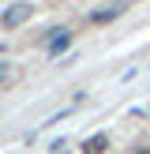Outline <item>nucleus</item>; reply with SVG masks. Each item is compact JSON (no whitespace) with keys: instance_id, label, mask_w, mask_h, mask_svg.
<instances>
[{"instance_id":"f257e3e1","label":"nucleus","mask_w":150,"mask_h":154,"mask_svg":"<svg viewBox=\"0 0 150 154\" xmlns=\"http://www.w3.org/2000/svg\"><path fill=\"white\" fill-rule=\"evenodd\" d=\"M34 19V4L30 0H15V4H8L4 11H0V26L4 30H15V26H22V23H30Z\"/></svg>"},{"instance_id":"f03ea898","label":"nucleus","mask_w":150,"mask_h":154,"mask_svg":"<svg viewBox=\"0 0 150 154\" xmlns=\"http://www.w3.org/2000/svg\"><path fill=\"white\" fill-rule=\"evenodd\" d=\"M120 15H124V4H109V8H98V11L90 15V23H98V26H105V23L120 19Z\"/></svg>"},{"instance_id":"7ed1b4c3","label":"nucleus","mask_w":150,"mask_h":154,"mask_svg":"<svg viewBox=\"0 0 150 154\" xmlns=\"http://www.w3.org/2000/svg\"><path fill=\"white\" fill-rule=\"evenodd\" d=\"M105 150H109V139H105L101 132H98V135H90V139L82 143V154H105Z\"/></svg>"},{"instance_id":"20e7f679","label":"nucleus","mask_w":150,"mask_h":154,"mask_svg":"<svg viewBox=\"0 0 150 154\" xmlns=\"http://www.w3.org/2000/svg\"><path fill=\"white\" fill-rule=\"evenodd\" d=\"M68 45H71V34H60V38H52L49 53H52V57H56V53H60V49H68Z\"/></svg>"},{"instance_id":"39448f33","label":"nucleus","mask_w":150,"mask_h":154,"mask_svg":"<svg viewBox=\"0 0 150 154\" xmlns=\"http://www.w3.org/2000/svg\"><path fill=\"white\" fill-rule=\"evenodd\" d=\"M139 154H150V150H139Z\"/></svg>"}]
</instances>
